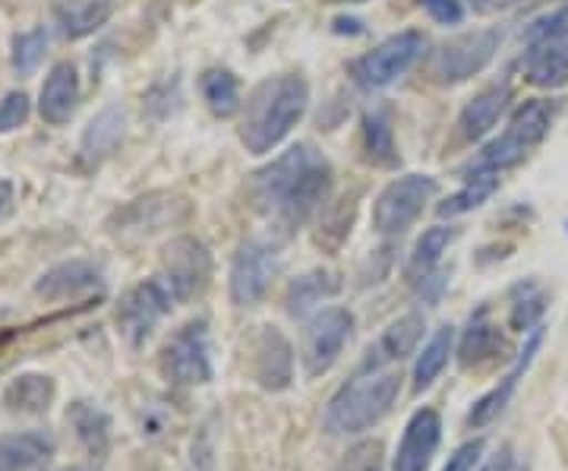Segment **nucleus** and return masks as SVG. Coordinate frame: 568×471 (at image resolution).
Masks as SVG:
<instances>
[{"instance_id":"obj_1","label":"nucleus","mask_w":568,"mask_h":471,"mask_svg":"<svg viewBox=\"0 0 568 471\" xmlns=\"http://www.w3.org/2000/svg\"><path fill=\"white\" fill-rule=\"evenodd\" d=\"M332 164L316 146L297 143L253 178V200L275 226L301 228L328 200Z\"/></svg>"},{"instance_id":"obj_2","label":"nucleus","mask_w":568,"mask_h":471,"mask_svg":"<svg viewBox=\"0 0 568 471\" xmlns=\"http://www.w3.org/2000/svg\"><path fill=\"white\" fill-rule=\"evenodd\" d=\"M310 104V86L297 73H282L260 82L246 99L241 140L253 156H265L282 143L284 137L301 123Z\"/></svg>"},{"instance_id":"obj_3","label":"nucleus","mask_w":568,"mask_h":471,"mask_svg":"<svg viewBox=\"0 0 568 471\" xmlns=\"http://www.w3.org/2000/svg\"><path fill=\"white\" fill-rule=\"evenodd\" d=\"M402 392V377L392 370L379 373H357L351 383L332 395L325 409L323 428L332 437H354L376 428L386 418Z\"/></svg>"},{"instance_id":"obj_4","label":"nucleus","mask_w":568,"mask_h":471,"mask_svg":"<svg viewBox=\"0 0 568 471\" xmlns=\"http://www.w3.org/2000/svg\"><path fill=\"white\" fill-rule=\"evenodd\" d=\"M162 377L171 387H205L212 380V349H209V323L190 320L183 323L159 354Z\"/></svg>"},{"instance_id":"obj_5","label":"nucleus","mask_w":568,"mask_h":471,"mask_svg":"<svg viewBox=\"0 0 568 471\" xmlns=\"http://www.w3.org/2000/svg\"><path fill=\"white\" fill-rule=\"evenodd\" d=\"M549 121H552V114H549L547 102H525L511 114L506 133L484 149L474 171H503V168L518 164L534 146L547 137Z\"/></svg>"},{"instance_id":"obj_6","label":"nucleus","mask_w":568,"mask_h":471,"mask_svg":"<svg viewBox=\"0 0 568 471\" xmlns=\"http://www.w3.org/2000/svg\"><path fill=\"white\" fill-rule=\"evenodd\" d=\"M436 190L439 184L429 174H405V178L392 181L373 206V228L386 238L405 234L407 228L420 219V212L436 197Z\"/></svg>"},{"instance_id":"obj_7","label":"nucleus","mask_w":568,"mask_h":471,"mask_svg":"<svg viewBox=\"0 0 568 471\" xmlns=\"http://www.w3.org/2000/svg\"><path fill=\"white\" fill-rule=\"evenodd\" d=\"M503 32L499 29H477L439 44L429 61V73L439 82H465L477 77L499 51Z\"/></svg>"},{"instance_id":"obj_8","label":"nucleus","mask_w":568,"mask_h":471,"mask_svg":"<svg viewBox=\"0 0 568 471\" xmlns=\"http://www.w3.org/2000/svg\"><path fill=\"white\" fill-rule=\"evenodd\" d=\"M426 39L420 32H398L388 41H383L379 48H373L369 54L357 58L351 63V77L361 82L364 89H383L388 82H395L398 77H405L414 63L420 61L424 54Z\"/></svg>"},{"instance_id":"obj_9","label":"nucleus","mask_w":568,"mask_h":471,"mask_svg":"<svg viewBox=\"0 0 568 471\" xmlns=\"http://www.w3.org/2000/svg\"><path fill=\"white\" fill-rule=\"evenodd\" d=\"M162 279L171 288L174 301H193L200 298L212 282V253L196 238H174L162 253Z\"/></svg>"},{"instance_id":"obj_10","label":"nucleus","mask_w":568,"mask_h":471,"mask_svg":"<svg viewBox=\"0 0 568 471\" xmlns=\"http://www.w3.org/2000/svg\"><path fill=\"white\" fill-rule=\"evenodd\" d=\"M178 301L171 294V288L164 285L162 279H149V282H140L133 285L126 294L121 298V308H118V329L121 335L126 339V345H142L155 327L162 323L164 317L171 313Z\"/></svg>"},{"instance_id":"obj_11","label":"nucleus","mask_w":568,"mask_h":471,"mask_svg":"<svg viewBox=\"0 0 568 471\" xmlns=\"http://www.w3.org/2000/svg\"><path fill=\"white\" fill-rule=\"evenodd\" d=\"M354 332V313L347 308H323L304 329L301 361L310 377H323L342 358Z\"/></svg>"},{"instance_id":"obj_12","label":"nucleus","mask_w":568,"mask_h":471,"mask_svg":"<svg viewBox=\"0 0 568 471\" xmlns=\"http://www.w3.org/2000/svg\"><path fill=\"white\" fill-rule=\"evenodd\" d=\"M275 275H278L275 247L265 241H244L231 260V301L237 308L260 304Z\"/></svg>"},{"instance_id":"obj_13","label":"nucleus","mask_w":568,"mask_h":471,"mask_svg":"<svg viewBox=\"0 0 568 471\" xmlns=\"http://www.w3.org/2000/svg\"><path fill=\"white\" fill-rule=\"evenodd\" d=\"M250 370L263 390L282 392L294 380V351L275 327H260L250 342Z\"/></svg>"},{"instance_id":"obj_14","label":"nucleus","mask_w":568,"mask_h":471,"mask_svg":"<svg viewBox=\"0 0 568 471\" xmlns=\"http://www.w3.org/2000/svg\"><path fill=\"white\" fill-rule=\"evenodd\" d=\"M443 440V418L436 409L414 411V418L407 421L402 443L392 459V471H426L433 455L439 450Z\"/></svg>"},{"instance_id":"obj_15","label":"nucleus","mask_w":568,"mask_h":471,"mask_svg":"<svg viewBox=\"0 0 568 471\" xmlns=\"http://www.w3.org/2000/svg\"><path fill=\"white\" fill-rule=\"evenodd\" d=\"M424 313H405L395 323H388L383 329V335L366 349L357 373H379L386 364H395V361L407 358L410 351L417 349V342L424 339Z\"/></svg>"},{"instance_id":"obj_16","label":"nucleus","mask_w":568,"mask_h":471,"mask_svg":"<svg viewBox=\"0 0 568 471\" xmlns=\"http://www.w3.org/2000/svg\"><path fill=\"white\" fill-rule=\"evenodd\" d=\"M525 77L540 89H559L568 82V29L528 39Z\"/></svg>"},{"instance_id":"obj_17","label":"nucleus","mask_w":568,"mask_h":471,"mask_svg":"<svg viewBox=\"0 0 568 471\" xmlns=\"http://www.w3.org/2000/svg\"><path fill=\"white\" fill-rule=\"evenodd\" d=\"M540 345H544V329L537 327L528 335L525 351L518 354V361H515L511 370L503 377V383H499L493 392H487L484 399H477V402H474V409H470V414H467V424H470V428H487L489 421H496V418L506 411V405L511 402V395H515V390H518V383H521V377H525L530 364H534V358H537Z\"/></svg>"},{"instance_id":"obj_18","label":"nucleus","mask_w":568,"mask_h":471,"mask_svg":"<svg viewBox=\"0 0 568 471\" xmlns=\"http://www.w3.org/2000/svg\"><path fill=\"white\" fill-rule=\"evenodd\" d=\"M102 288L104 282L99 269L85 260H70V263L48 269L36 285V294L44 301H70V298H82V294H95Z\"/></svg>"},{"instance_id":"obj_19","label":"nucleus","mask_w":568,"mask_h":471,"mask_svg":"<svg viewBox=\"0 0 568 471\" xmlns=\"http://www.w3.org/2000/svg\"><path fill=\"white\" fill-rule=\"evenodd\" d=\"M77 104H80V73H77V67H73V63L63 61L48 73V80H44V86H41V96H39L41 121L61 127V123H67L70 118H73Z\"/></svg>"},{"instance_id":"obj_20","label":"nucleus","mask_w":568,"mask_h":471,"mask_svg":"<svg viewBox=\"0 0 568 471\" xmlns=\"http://www.w3.org/2000/svg\"><path fill=\"white\" fill-rule=\"evenodd\" d=\"M54 459V440L44 431L0 437V471H44Z\"/></svg>"},{"instance_id":"obj_21","label":"nucleus","mask_w":568,"mask_h":471,"mask_svg":"<svg viewBox=\"0 0 568 471\" xmlns=\"http://www.w3.org/2000/svg\"><path fill=\"white\" fill-rule=\"evenodd\" d=\"M508 99H511V89H508L506 82H503V86H489L480 96H474V99L465 104L462 118H458V133H462V140H465V143H480L489 130L496 127L499 114L506 111Z\"/></svg>"},{"instance_id":"obj_22","label":"nucleus","mask_w":568,"mask_h":471,"mask_svg":"<svg viewBox=\"0 0 568 471\" xmlns=\"http://www.w3.org/2000/svg\"><path fill=\"white\" fill-rule=\"evenodd\" d=\"M506 339L499 327H493L487 320V310H480L477 317H470L465 335H462V345H458V361L462 368H484L489 361L503 358L506 354Z\"/></svg>"},{"instance_id":"obj_23","label":"nucleus","mask_w":568,"mask_h":471,"mask_svg":"<svg viewBox=\"0 0 568 471\" xmlns=\"http://www.w3.org/2000/svg\"><path fill=\"white\" fill-rule=\"evenodd\" d=\"M123 133H126V114H123L118 104H108L104 111H99V114L89 121L85 133H82V159L99 164L123 143Z\"/></svg>"},{"instance_id":"obj_24","label":"nucleus","mask_w":568,"mask_h":471,"mask_svg":"<svg viewBox=\"0 0 568 471\" xmlns=\"http://www.w3.org/2000/svg\"><path fill=\"white\" fill-rule=\"evenodd\" d=\"M54 380L48 373H20L3 390V409L13 414H44L54 402Z\"/></svg>"},{"instance_id":"obj_25","label":"nucleus","mask_w":568,"mask_h":471,"mask_svg":"<svg viewBox=\"0 0 568 471\" xmlns=\"http://www.w3.org/2000/svg\"><path fill=\"white\" fill-rule=\"evenodd\" d=\"M114 10V0H58V26L63 39L77 41L102 29Z\"/></svg>"},{"instance_id":"obj_26","label":"nucleus","mask_w":568,"mask_h":471,"mask_svg":"<svg viewBox=\"0 0 568 471\" xmlns=\"http://www.w3.org/2000/svg\"><path fill=\"white\" fill-rule=\"evenodd\" d=\"M67 424L73 428L80 447L89 455H104L111 447V418L92 402H73L67 409Z\"/></svg>"},{"instance_id":"obj_27","label":"nucleus","mask_w":568,"mask_h":471,"mask_svg":"<svg viewBox=\"0 0 568 471\" xmlns=\"http://www.w3.org/2000/svg\"><path fill=\"white\" fill-rule=\"evenodd\" d=\"M455 238H458V231L452 226L426 228L424 238L414 244L410 257H407V279H410V282H424L426 275H433V269L439 267L443 253H446L448 244H452Z\"/></svg>"},{"instance_id":"obj_28","label":"nucleus","mask_w":568,"mask_h":471,"mask_svg":"<svg viewBox=\"0 0 568 471\" xmlns=\"http://www.w3.org/2000/svg\"><path fill=\"white\" fill-rule=\"evenodd\" d=\"M364 149L366 159L383 168L398 164V149H395V133H392V114L386 108H373L364 114Z\"/></svg>"},{"instance_id":"obj_29","label":"nucleus","mask_w":568,"mask_h":471,"mask_svg":"<svg viewBox=\"0 0 568 471\" xmlns=\"http://www.w3.org/2000/svg\"><path fill=\"white\" fill-rule=\"evenodd\" d=\"M338 288H342V282H338L335 272L313 269V272L301 275L294 285L287 288V310H291L294 317H304L310 308H316V304H323L325 298L338 294Z\"/></svg>"},{"instance_id":"obj_30","label":"nucleus","mask_w":568,"mask_h":471,"mask_svg":"<svg viewBox=\"0 0 568 471\" xmlns=\"http://www.w3.org/2000/svg\"><path fill=\"white\" fill-rule=\"evenodd\" d=\"M452 345H455V329L439 327L433 332V339L426 342V349L417 354V364H414V390L420 392L439 380V373L448 364Z\"/></svg>"},{"instance_id":"obj_31","label":"nucleus","mask_w":568,"mask_h":471,"mask_svg":"<svg viewBox=\"0 0 568 471\" xmlns=\"http://www.w3.org/2000/svg\"><path fill=\"white\" fill-rule=\"evenodd\" d=\"M200 89H203V99L212 108V114L231 118L241 111V82L231 70H205Z\"/></svg>"},{"instance_id":"obj_32","label":"nucleus","mask_w":568,"mask_h":471,"mask_svg":"<svg viewBox=\"0 0 568 471\" xmlns=\"http://www.w3.org/2000/svg\"><path fill=\"white\" fill-rule=\"evenodd\" d=\"M496 187H499V178H496V171H474L470 178H467V184L458 190V193H452L446 203H439V216L443 219H452V216H465L470 209H477V206H484L496 193Z\"/></svg>"},{"instance_id":"obj_33","label":"nucleus","mask_w":568,"mask_h":471,"mask_svg":"<svg viewBox=\"0 0 568 471\" xmlns=\"http://www.w3.org/2000/svg\"><path fill=\"white\" fill-rule=\"evenodd\" d=\"M508 301H511V313H508L511 329L515 332H534L537 323H540V317H544V310H547L544 288L534 285V282H518V285L511 288Z\"/></svg>"},{"instance_id":"obj_34","label":"nucleus","mask_w":568,"mask_h":471,"mask_svg":"<svg viewBox=\"0 0 568 471\" xmlns=\"http://www.w3.org/2000/svg\"><path fill=\"white\" fill-rule=\"evenodd\" d=\"M44 51H48V32H44V29H29V32H20V36L13 39V54H10L13 70H17L20 77L36 73V70H39V63L44 61Z\"/></svg>"},{"instance_id":"obj_35","label":"nucleus","mask_w":568,"mask_h":471,"mask_svg":"<svg viewBox=\"0 0 568 471\" xmlns=\"http://www.w3.org/2000/svg\"><path fill=\"white\" fill-rule=\"evenodd\" d=\"M332 471H383V447L376 440L357 443Z\"/></svg>"},{"instance_id":"obj_36","label":"nucleus","mask_w":568,"mask_h":471,"mask_svg":"<svg viewBox=\"0 0 568 471\" xmlns=\"http://www.w3.org/2000/svg\"><path fill=\"white\" fill-rule=\"evenodd\" d=\"M29 118V96L26 92H10L3 102H0V133H10L22 127Z\"/></svg>"},{"instance_id":"obj_37","label":"nucleus","mask_w":568,"mask_h":471,"mask_svg":"<svg viewBox=\"0 0 568 471\" xmlns=\"http://www.w3.org/2000/svg\"><path fill=\"white\" fill-rule=\"evenodd\" d=\"M484 440H467L465 447H458L455 455H448L446 469L443 471H474V465L480 462V455H484Z\"/></svg>"},{"instance_id":"obj_38","label":"nucleus","mask_w":568,"mask_h":471,"mask_svg":"<svg viewBox=\"0 0 568 471\" xmlns=\"http://www.w3.org/2000/svg\"><path fill=\"white\" fill-rule=\"evenodd\" d=\"M424 7L429 10V17L436 22H446V26H458L465 20V7L462 0H424Z\"/></svg>"},{"instance_id":"obj_39","label":"nucleus","mask_w":568,"mask_h":471,"mask_svg":"<svg viewBox=\"0 0 568 471\" xmlns=\"http://www.w3.org/2000/svg\"><path fill=\"white\" fill-rule=\"evenodd\" d=\"M480 471H511V450L508 447L496 450V455H489V462Z\"/></svg>"},{"instance_id":"obj_40","label":"nucleus","mask_w":568,"mask_h":471,"mask_svg":"<svg viewBox=\"0 0 568 471\" xmlns=\"http://www.w3.org/2000/svg\"><path fill=\"white\" fill-rule=\"evenodd\" d=\"M13 193H17V190H13L10 181H0V222H3V219L10 216V209H13Z\"/></svg>"},{"instance_id":"obj_41","label":"nucleus","mask_w":568,"mask_h":471,"mask_svg":"<svg viewBox=\"0 0 568 471\" xmlns=\"http://www.w3.org/2000/svg\"><path fill=\"white\" fill-rule=\"evenodd\" d=\"M357 26H361L357 20H338L335 22V32H361Z\"/></svg>"},{"instance_id":"obj_42","label":"nucleus","mask_w":568,"mask_h":471,"mask_svg":"<svg viewBox=\"0 0 568 471\" xmlns=\"http://www.w3.org/2000/svg\"><path fill=\"white\" fill-rule=\"evenodd\" d=\"M470 3H474V7H480V10H484V7H489V0H470Z\"/></svg>"},{"instance_id":"obj_43","label":"nucleus","mask_w":568,"mask_h":471,"mask_svg":"<svg viewBox=\"0 0 568 471\" xmlns=\"http://www.w3.org/2000/svg\"><path fill=\"white\" fill-rule=\"evenodd\" d=\"M328 3H364V0H328Z\"/></svg>"},{"instance_id":"obj_44","label":"nucleus","mask_w":568,"mask_h":471,"mask_svg":"<svg viewBox=\"0 0 568 471\" xmlns=\"http://www.w3.org/2000/svg\"><path fill=\"white\" fill-rule=\"evenodd\" d=\"M63 471H89V469H63Z\"/></svg>"}]
</instances>
